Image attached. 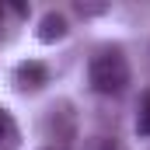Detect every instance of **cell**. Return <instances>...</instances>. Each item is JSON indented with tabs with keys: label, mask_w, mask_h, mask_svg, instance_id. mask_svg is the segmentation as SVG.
Here are the masks:
<instances>
[{
	"label": "cell",
	"mask_w": 150,
	"mask_h": 150,
	"mask_svg": "<svg viewBox=\"0 0 150 150\" xmlns=\"http://www.w3.org/2000/svg\"><path fill=\"white\" fill-rule=\"evenodd\" d=\"M129 59H126V49L122 45H98L87 59V84L94 94H122L129 87Z\"/></svg>",
	"instance_id": "1"
},
{
	"label": "cell",
	"mask_w": 150,
	"mask_h": 150,
	"mask_svg": "<svg viewBox=\"0 0 150 150\" xmlns=\"http://www.w3.org/2000/svg\"><path fill=\"white\" fill-rule=\"evenodd\" d=\"M80 129V112L70 98H56L49 101L38 115V136L49 143V150H70Z\"/></svg>",
	"instance_id": "2"
},
{
	"label": "cell",
	"mask_w": 150,
	"mask_h": 150,
	"mask_svg": "<svg viewBox=\"0 0 150 150\" xmlns=\"http://www.w3.org/2000/svg\"><path fill=\"white\" fill-rule=\"evenodd\" d=\"M49 67L42 63V59H21L14 70H11V84H14V91L18 94H35L42 91L45 84H49Z\"/></svg>",
	"instance_id": "3"
},
{
	"label": "cell",
	"mask_w": 150,
	"mask_h": 150,
	"mask_svg": "<svg viewBox=\"0 0 150 150\" xmlns=\"http://www.w3.org/2000/svg\"><path fill=\"white\" fill-rule=\"evenodd\" d=\"M67 35H70V21H67L63 11H45L38 18V25H35V38L38 42L52 45V42H63Z\"/></svg>",
	"instance_id": "4"
},
{
	"label": "cell",
	"mask_w": 150,
	"mask_h": 150,
	"mask_svg": "<svg viewBox=\"0 0 150 150\" xmlns=\"http://www.w3.org/2000/svg\"><path fill=\"white\" fill-rule=\"evenodd\" d=\"M18 143H21V129L14 122V115L0 105V150H18Z\"/></svg>",
	"instance_id": "5"
},
{
	"label": "cell",
	"mask_w": 150,
	"mask_h": 150,
	"mask_svg": "<svg viewBox=\"0 0 150 150\" xmlns=\"http://www.w3.org/2000/svg\"><path fill=\"white\" fill-rule=\"evenodd\" d=\"M136 136L150 140V87L140 94V105H136Z\"/></svg>",
	"instance_id": "6"
},
{
	"label": "cell",
	"mask_w": 150,
	"mask_h": 150,
	"mask_svg": "<svg viewBox=\"0 0 150 150\" xmlns=\"http://www.w3.org/2000/svg\"><path fill=\"white\" fill-rule=\"evenodd\" d=\"M84 150H119V136L115 133H94L84 140Z\"/></svg>",
	"instance_id": "7"
},
{
	"label": "cell",
	"mask_w": 150,
	"mask_h": 150,
	"mask_svg": "<svg viewBox=\"0 0 150 150\" xmlns=\"http://www.w3.org/2000/svg\"><path fill=\"white\" fill-rule=\"evenodd\" d=\"M74 11L80 14V18H94V14H105V11H108V4H77Z\"/></svg>",
	"instance_id": "8"
},
{
	"label": "cell",
	"mask_w": 150,
	"mask_h": 150,
	"mask_svg": "<svg viewBox=\"0 0 150 150\" xmlns=\"http://www.w3.org/2000/svg\"><path fill=\"white\" fill-rule=\"evenodd\" d=\"M0 25H4V4H0Z\"/></svg>",
	"instance_id": "9"
},
{
	"label": "cell",
	"mask_w": 150,
	"mask_h": 150,
	"mask_svg": "<svg viewBox=\"0 0 150 150\" xmlns=\"http://www.w3.org/2000/svg\"><path fill=\"white\" fill-rule=\"evenodd\" d=\"M147 59H150V49H147Z\"/></svg>",
	"instance_id": "10"
},
{
	"label": "cell",
	"mask_w": 150,
	"mask_h": 150,
	"mask_svg": "<svg viewBox=\"0 0 150 150\" xmlns=\"http://www.w3.org/2000/svg\"><path fill=\"white\" fill-rule=\"evenodd\" d=\"M42 150H49V147H42Z\"/></svg>",
	"instance_id": "11"
}]
</instances>
